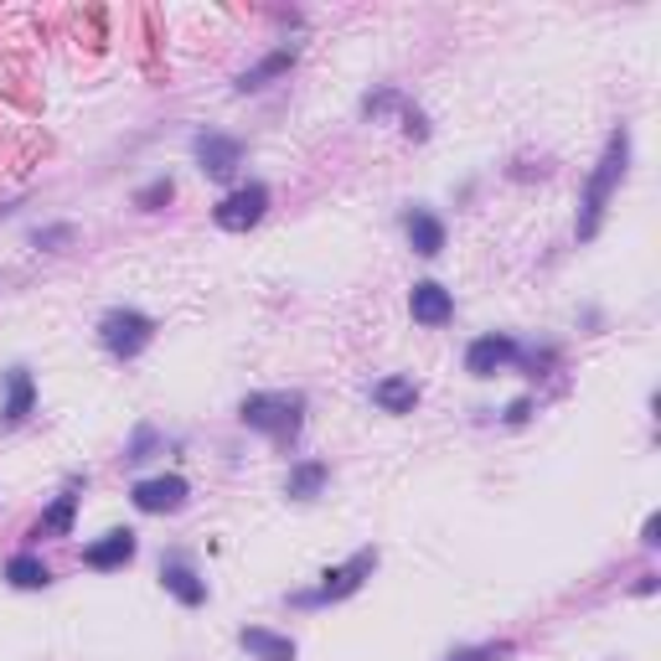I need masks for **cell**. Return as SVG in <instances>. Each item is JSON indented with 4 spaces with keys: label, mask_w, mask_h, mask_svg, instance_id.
Returning a JSON list of instances; mask_svg holds the SVG:
<instances>
[{
    "label": "cell",
    "mask_w": 661,
    "mask_h": 661,
    "mask_svg": "<svg viewBox=\"0 0 661 661\" xmlns=\"http://www.w3.org/2000/svg\"><path fill=\"white\" fill-rule=\"evenodd\" d=\"M626 165H631V135H626V124H620L616 135L604 140V155H600V165H594V176H589V186H584V202H579V238H594V233H600L604 202H610V192L620 186Z\"/></svg>",
    "instance_id": "cell-1"
},
{
    "label": "cell",
    "mask_w": 661,
    "mask_h": 661,
    "mask_svg": "<svg viewBox=\"0 0 661 661\" xmlns=\"http://www.w3.org/2000/svg\"><path fill=\"white\" fill-rule=\"evenodd\" d=\"M238 419L248 429H258V435L289 445L305 424V393H248L238 404Z\"/></svg>",
    "instance_id": "cell-2"
},
{
    "label": "cell",
    "mask_w": 661,
    "mask_h": 661,
    "mask_svg": "<svg viewBox=\"0 0 661 661\" xmlns=\"http://www.w3.org/2000/svg\"><path fill=\"white\" fill-rule=\"evenodd\" d=\"M373 569H377V553H373V548H362V553L346 558L342 569H326V573H321V589H311V594H295V604H301V610H321V604L346 600V594H357L362 579H367Z\"/></svg>",
    "instance_id": "cell-3"
},
{
    "label": "cell",
    "mask_w": 661,
    "mask_h": 661,
    "mask_svg": "<svg viewBox=\"0 0 661 661\" xmlns=\"http://www.w3.org/2000/svg\"><path fill=\"white\" fill-rule=\"evenodd\" d=\"M99 342H104V352L109 357H140L145 346L155 342V321L151 316H140V311H109L104 321H99Z\"/></svg>",
    "instance_id": "cell-4"
},
{
    "label": "cell",
    "mask_w": 661,
    "mask_h": 661,
    "mask_svg": "<svg viewBox=\"0 0 661 661\" xmlns=\"http://www.w3.org/2000/svg\"><path fill=\"white\" fill-rule=\"evenodd\" d=\"M270 212V186H258V181H248V186H238V192H227L217 207H212V223L223 227V233H248V227L258 223Z\"/></svg>",
    "instance_id": "cell-5"
},
{
    "label": "cell",
    "mask_w": 661,
    "mask_h": 661,
    "mask_svg": "<svg viewBox=\"0 0 661 661\" xmlns=\"http://www.w3.org/2000/svg\"><path fill=\"white\" fill-rule=\"evenodd\" d=\"M192 151H196V165L207 171V176H233L243 165V140H233V135H217V130H202V135L192 140Z\"/></svg>",
    "instance_id": "cell-6"
},
{
    "label": "cell",
    "mask_w": 661,
    "mask_h": 661,
    "mask_svg": "<svg viewBox=\"0 0 661 661\" xmlns=\"http://www.w3.org/2000/svg\"><path fill=\"white\" fill-rule=\"evenodd\" d=\"M517 357H522V352H517V342H511V336H501V330H491V336H476V342H470L466 373L470 377H491V373H501V367H511Z\"/></svg>",
    "instance_id": "cell-7"
},
{
    "label": "cell",
    "mask_w": 661,
    "mask_h": 661,
    "mask_svg": "<svg viewBox=\"0 0 661 661\" xmlns=\"http://www.w3.org/2000/svg\"><path fill=\"white\" fill-rule=\"evenodd\" d=\"M186 496H192V486L181 481V476H155V481H135L130 501H135L140 511H181Z\"/></svg>",
    "instance_id": "cell-8"
},
{
    "label": "cell",
    "mask_w": 661,
    "mask_h": 661,
    "mask_svg": "<svg viewBox=\"0 0 661 661\" xmlns=\"http://www.w3.org/2000/svg\"><path fill=\"white\" fill-rule=\"evenodd\" d=\"M408 311H414V321L419 326H445V321L455 316V301L450 289L435 285V279H419V285L408 289Z\"/></svg>",
    "instance_id": "cell-9"
},
{
    "label": "cell",
    "mask_w": 661,
    "mask_h": 661,
    "mask_svg": "<svg viewBox=\"0 0 661 661\" xmlns=\"http://www.w3.org/2000/svg\"><path fill=\"white\" fill-rule=\"evenodd\" d=\"M161 584L171 589L181 604H207V579H202L186 558H165V563H161Z\"/></svg>",
    "instance_id": "cell-10"
},
{
    "label": "cell",
    "mask_w": 661,
    "mask_h": 661,
    "mask_svg": "<svg viewBox=\"0 0 661 661\" xmlns=\"http://www.w3.org/2000/svg\"><path fill=\"white\" fill-rule=\"evenodd\" d=\"M130 558H135V532H130V527H114V532H104L99 542H89L83 563H89V569H120Z\"/></svg>",
    "instance_id": "cell-11"
},
{
    "label": "cell",
    "mask_w": 661,
    "mask_h": 661,
    "mask_svg": "<svg viewBox=\"0 0 661 661\" xmlns=\"http://www.w3.org/2000/svg\"><path fill=\"white\" fill-rule=\"evenodd\" d=\"M404 233H408V243H414V254H424V258H435L439 248H445V223L424 207L404 212Z\"/></svg>",
    "instance_id": "cell-12"
},
{
    "label": "cell",
    "mask_w": 661,
    "mask_h": 661,
    "mask_svg": "<svg viewBox=\"0 0 661 661\" xmlns=\"http://www.w3.org/2000/svg\"><path fill=\"white\" fill-rule=\"evenodd\" d=\"M31 404H37V383H31L27 367H11V373H6V408H0V419L21 424L31 414Z\"/></svg>",
    "instance_id": "cell-13"
},
{
    "label": "cell",
    "mask_w": 661,
    "mask_h": 661,
    "mask_svg": "<svg viewBox=\"0 0 661 661\" xmlns=\"http://www.w3.org/2000/svg\"><path fill=\"white\" fill-rule=\"evenodd\" d=\"M373 404L383 408V414H414V404H419V383L414 377H383L373 388Z\"/></svg>",
    "instance_id": "cell-14"
},
{
    "label": "cell",
    "mask_w": 661,
    "mask_h": 661,
    "mask_svg": "<svg viewBox=\"0 0 661 661\" xmlns=\"http://www.w3.org/2000/svg\"><path fill=\"white\" fill-rule=\"evenodd\" d=\"M295 68V47H279V52H270V58L258 62V68H248V73H238V93H258L270 89L279 73H289Z\"/></svg>",
    "instance_id": "cell-15"
},
{
    "label": "cell",
    "mask_w": 661,
    "mask_h": 661,
    "mask_svg": "<svg viewBox=\"0 0 661 661\" xmlns=\"http://www.w3.org/2000/svg\"><path fill=\"white\" fill-rule=\"evenodd\" d=\"M243 641V651H254L258 661H295V641H289V635H274V631H243L238 635Z\"/></svg>",
    "instance_id": "cell-16"
},
{
    "label": "cell",
    "mask_w": 661,
    "mask_h": 661,
    "mask_svg": "<svg viewBox=\"0 0 661 661\" xmlns=\"http://www.w3.org/2000/svg\"><path fill=\"white\" fill-rule=\"evenodd\" d=\"M6 579H11L16 589H47V584H52V569H47L42 558H31V553H16L11 563H6Z\"/></svg>",
    "instance_id": "cell-17"
},
{
    "label": "cell",
    "mask_w": 661,
    "mask_h": 661,
    "mask_svg": "<svg viewBox=\"0 0 661 661\" xmlns=\"http://www.w3.org/2000/svg\"><path fill=\"white\" fill-rule=\"evenodd\" d=\"M73 511H78V491L68 486V491H62L58 501L42 511V522L31 527V538H42V532H73Z\"/></svg>",
    "instance_id": "cell-18"
},
{
    "label": "cell",
    "mask_w": 661,
    "mask_h": 661,
    "mask_svg": "<svg viewBox=\"0 0 661 661\" xmlns=\"http://www.w3.org/2000/svg\"><path fill=\"white\" fill-rule=\"evenodd\" d=\"M326 476L330 470L321 466V460H305V466H295V476H289V496H295V501H311V496L326 486Z\"/></svg>",
    "instance_id": "cell-19"
},
{
    "label": "cell",
    "mask_w": 661,
    "mask_h": 661,
    "mask_svg": "<svg viewBox=\"0 0 661 661\" xmlns=\"http://www.w3.org/2000/svg\"><path fill=\"white\" fill-rule=\"evenodd\" d=\"M171 196H176V181H171V176H161V181H151V186H140V192H135V207L155 212V207H165Z\"/></svg>",
    "instance_id": "cell-20"
},
{
    "label": "cell",
    "mask_w": 661,
    "mask_h": 661,
    "mask_svg": "<svg viewBox=\"0 0 661 661\" xmlns=\"http://www.w3.org/2000/svg\"><path fill=\"white\" fill-rule=\"evenodd\" d=\"M511 657V641H486V647H470V651H455L450 661H501Z\"/></svg>",
    "instance_id": "cell-21"
},
{
    "label": "cell",
    "mask_w": 661,
    "mask_h": 661,
    "mask_svg": "<svg viewBox=\"0 0 661 661\" xmlns=\"http://www.w3.org/2000/svg\"><path fill=\"white\" fill-rule=\"evenodd\" d=\"M73 238H78L73 227H68V223H58V227H42V233H37V248H52V254H58L62 243H73Z\"/></svg>",
    "instance_id": "cell-22"
},
{
    "label": "cell",
    "mask_w": 661,
    "mask_h": 661,
    "mask_svg": "<svg viewBox=\"0 0 661 661\" xmlns=\"http://www.w3.org/2000/svg\"><path fill=\"white\" fill-rule=\"evenodd\" d=\"M151 445H155V429H140L135 445L124 450V460H145V455H151Z\"/></svg>",
    "instance_id": "cell-23"
},
{
    "label": "cell",
    "mask_w": 661,
    "mask_h": 661,
    "mask_svg": "<svg viewBox=\"0 0 661 661\" xmlns=\"http://www.w3.org/2000/svg\"><path fill=\"white\" fill-rule=\"evenodd\" d=\"M641 542H647V548H657V542H661V517H647V527H641Z\"/></svg>",
    "instance_id": "cell-24"
},
{
    "label": "cell",
    "mask_w": 661,
    "mask_h": 661,
    "mask_svg": "<svg viewBox=\"0 0 661 661\" xmlns=\"http://www.w3.org/2000/svg\"><path fill=\"white\" fill-rule=\"evenodd\" d=\"M527 414H532V404H527V398H517V404L507 408V424H527Z\"/></svg>",
    "instance_id": "cell-25"
}]
</instances>
